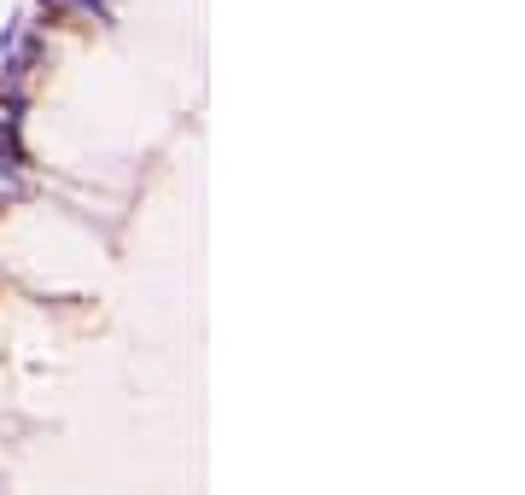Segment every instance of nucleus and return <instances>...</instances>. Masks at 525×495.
I'll return each instance as SVG.
<instances>
[{"label": "nucleus", "mask_w": 525, "mask_h": 495, "mask_svg": "<svg viewBox=\"0 0 525 495\" xmlns=\"http://www.w3.org/2000/svg\"><path fill=\"white\" fill-rule=\"evenodd\" d=\"M18 193H24V169L6 164V169H0V198H18Z\"/></svg>", "instance_id": "1"}, {"label": "nucleus", "mask_w": 525, "mask_h": 495, "mask_svg": "<svg viewBox=\"0 0 525 495\" xmlns=\"http://www.w3.org/2000/svg\"><path fill=\"white\" fill-rule=\"evenodd\" d=\"M53 6H65V12H76V18H100L105 0H53Z\"/></svg>", "instance_id": "2"}]
</instances>
